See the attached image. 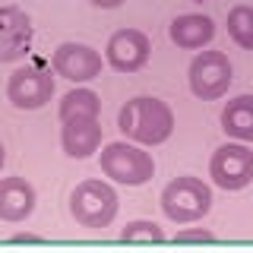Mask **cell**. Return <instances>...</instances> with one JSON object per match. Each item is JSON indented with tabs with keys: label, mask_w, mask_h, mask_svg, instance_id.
I'll return each instance as SVG.
<instances>
[{
	"label": "cell",
	"mask_w": 253,
	"mask_h": 253,
	"mask_svg": "<svg viewBox=\"0 0 253 253\" xmlns=\"http://www.w3.org/2000/svg\"><path fill=\"white\" fill-rule=\"evenodd\" d=\"M117 126L126 139L139 142V146H158L174 133V111L165 105L162 98H139L126 101L117 114Z\"/></svg>",
	"instance_id": "obj_1"
},
{
	"label": "cell",
	"mask_w": 253,
	"mask_h": 253,
	"mask_svg": "<svg viewBox=\"0 0 253 253\" xmlns=\"http://www.w3.org/2000/svg\"><path fill=\"white\" fill-rule=\"evenodd\" d=\"M70 215H73L76 225L89 228V231H98V228H108L117 215V193L114 187L105 184V180H83V184L73 187L70 193Z\"/></svg>",
	"instance_id": "obj_2"
},
{
	"label": "cell",
	"mask_w": 253,
	"mask_h": 253,
	"mask_svg": "<svg viewBox=\"0 0 253 253\" xmlns=\"http://www.w3.org/2000/svg\"><path fill=\"white\" fill-rule=\"evenodd\" d=\"M101 174L117 184L126 187H142L155 177V162L146 149L133 146V142H108L98 155Z\"/></svg>",
	"instance_id": "obj_3"
},
{
	"label": "cell",
	"mask_w": 253,
	"mask_h": 253,
	"mask_svg": "<svg viewBox=\"0 0 253 253\" xmlns=\"http://www.w3.org/2000/svg\"><path fill=\"white\" fill-rule=\"evenodd\" d=\"M162 209L177 225L196 221L212 209V190L200 177H174L162 190Z\"/></svg>",
	"instance_id": "obj_4"
},
{
	"label": "cell",
	"mask_w": 253,
	"mask_h": 253,
	"mask_svg": "<svg viewBox=\"0 0 253 253\" xmlns=\"http://www.w3.org/2000/svg\"><path fill=\"white\" fill-rule=\"evenodd\" d=\"M231 79H234L231 60L221 51H200L190 63V89L203 101L221 98L228 92V85H231Z\"/></svg>",
	"instance_id": "obj_5"
},
{
	"label": "cell",
	"mask_w": 253,
	"mask_h": 253,
	"mask_svg": "<svg viewBox=\"0 0 253 253\" xmlns=\"http://www.w3.org/2000/svg\"><path fill=\"white\" fill-rule=\"evenodd\" d=\"M209 177L221 190H244L253 180V152L244 142H225L212 152Z\"/></svg>",
	"instance_id": "obj_6"
},
{
	"label": "cell",
	"mask_w": 253,
	"mask_h": 253,
	"mask_svg": "<svg viewBox=\"0 0 253 253\" xmlns=\"http://www.w3.org/2000/svg\"><path fill=\"white\" fill-rule=\"evenodd\" d=\"M54 95V76L42 67H19L6 79V98L19 111H38L51 101Z\"/></svg>",
	"instance_id": "obj_7"
},
{
	"label": "cell",
	"mask_w": 253,
	"mask_h": 253,
	"mask_svg": "<svg viewBox=\"0 0 253 253\" xmlns=\"http://www.w3.org/2000/svg\"><path fill=\"white\" fill-rule=\"evenodd\" d=\"M54 73L70 79V83H89L101 73V54L92 44L63 42L54 51Z\"/></svg>",
	"instance_id": "obj_8"
},
{
	"label": "cell",
	"mask_w": 253,
	"mask_h": 253,
	"mask_svg": "<svg viewBox=\"0 0 253 253\" xmlns=\"http://www.w3.org/2000/svg\"><path fill=\"white\" fill-rule=\"evenodd\" d=\"M149 51H152V44H149L146 32L121 29V32H114V35L108 38L105 57H108V63L117 70V73H136L139 67H146Z\"/></svg>",
	"instance_id": "obj_9"
},
{
	"label": "cell",
	"mask_w": 253,
	"mask_h": 253,
	"mask_svg": "<svg viewBox=\"0 0 253 253\" xmlns=\"http://www.w3.org/2000/svg\"><path fill=\"white\" fill-rule=\"evenodd\" d=\"M32 44V19L19 6H0V60H16Z\"/></svg>",
	"instance_id": "obj_10"
},
{
	"label": "cell",
	"mask_w": 253,
	"mask_h": 253,
	"mask_svg": "<svg viewBox=\"0 0 253 253\" xmlns=\"http://www.w3.org/2000/svg\"><path fill=\"white\" fill-rule=\"evenodd\" d=\"M60 146L70 158H89L101 146V124L98 117H73L63 121L60 130Z\"/></svg>",
	"instance_id": "obj_11"
},
{
	"label": "cell",
	"mask_w": 253,
	"mask_h": 253,
	"mask_svg": "<svg viewBox=\"0 0 253 253\" xmlns=\"http://www.w3.org/2000/svg\"><path fill=\"white\" fill-rule=\"evenodd\" d=\"M35 212V187L26 177H3L0 180V218L3 221H26Z\"/></svg>",
	"instance_id": "obj_12"
},
{
	"label": "cell",
	"mask_w": 253,
	"mask_h": 253,
	"mask_svg": "<svg viewBox=\"0 0 253 253\" xmlns=\"http://www.w3.org/2000/svg\"><path fill=\"white\" fill-rule=\"evenodd\" d=\"M168 35L184 51H200V47H206L215 38V22L203 13H184L168 26Z\"/></svg>",
	"instance_id": "obj_13"
},
{
	"label": "cell",
	"mask_w": 253,
	"mask_h": 253,
	"mask_svg": "<svg viewBox=\"0 0 253 253\" xmlns=\"http://www.w3.org/2000/svg\"><path fill=\"white\" fill-rule=\"evenodd\" d=\"M221 130L241 142L253 139V95H237L228 101L221 111Z\"/></svg>",
	"instance_id": "obj_14"
},
{
	"label": "cell",
	"mask_w": 253,
	"mask_h": 253,
	"mask_svg": "<svg viewBox=\"0 0 253 253\" xmlns=\"http://www.w3.org/2000/svg\"><path fill=\"white\" fill-rule=\"evenodd\" d=\"M98 111H101V101L92 89H70L57 105L60 124L73 121V117H98Z\"/></svg>",
	"instance_id": "obj_15"
},
{
	"label": "cell",
	"mask_w": 253,
	"mask_h": 253,
	"mask_svg": "<svg viewBox=\"0 0 253 253\" xmlns=\"http://www.w3.org/2000/svg\"><path fill=\"white\" fill-rule=\"evenodd\" d=\"M228 35H231L244 51H253V6L241 3L228 13Z\"/></svg>",
	"instance_id": "obj_16"
},
{
	"label": "cell",
	"mask_w": 253,
	"mask_h": 253,
	"mask_svg": "<svg viewBox=\"0 0 253 253\" xmlns=\"http://www.w3.org/2000/svg\"><path fill=\"white\" fill-rule=\"evenodd\" d=\"M121 241H126V244H158V241H165V231L152 218H136V221H126V228L121 231Z\"/></svg>",
	"instance_id": "obj_17"
},
{
	"label": "cell",
	"mask_w": 253,
	"mask_h": 253,
	"mask_svg": "<svg viewBox=\"0 0 253 253\" xmlns=\"http://www.w3.org/2000/svg\"><path fill=\"white\" fill-rule=\"evenodd\" d=\"M174 241H177V244H212V241H215V234L206 231V228H193V231H177V234H174Z\"/></svg>",
	"instance_id": "obj_18"
},
{
	"label": "cell",
	"mask_w": 253,
	"mask_h": 253,
	"mask_svg": "<svg viewBox=\"0 0 253 253\" xmlns=\"http://www.w3.org/2000/svg\"><path fill=\"white\" fill-rule=\"evenodd\" d=\"M92 6H98V10H114V6H121L124 0H89Z\"/></svg>",
	"instance_id": "obj_19"
},
{
	"label": "cell",
	"mask_w": 253,
	"mask_h": 253,
	"mask_svg": "<svg viewBox=\"0 0 253 253\" xmlns=\"http://www.w3.org/2000/svg\"><path fill=\"white\" fill-rule=\"evenodd\" d=\"M13 241H16V244H22V241H29V244H32V241H38V237H35V234H16Z\"/></svg>",
	"instance_id": "obj_20"
},
{
	"label": "cell",
	"mask_w": 253,
	"mask_h": 253,
	"mask_svg": "<svg viewBox=\"0 0 253 253\" xmlns=\"http://www.w3.org/2000/svg\"><path fill=\"white\" fill-rule=\"evenodd\" d=\"M3 162H6V155H3V146H0V168H3Z\"/></svg>",
	"instance_id": "obj_21"
}]
</instances>
